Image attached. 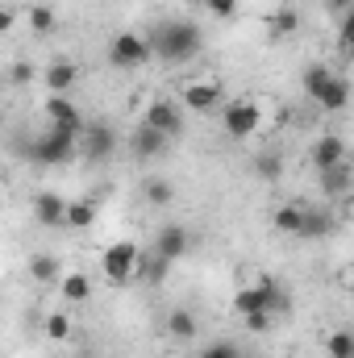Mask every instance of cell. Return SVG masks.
Listing matches in <instances>:
<instances>
[{
    "label": "cell",
    "instance_id": "obj_1",
    "mask_svg": "<svg viewBox=\"0 0 354 358\" xmlns=\"http://www.w3.org/2000/svg\"><path fill=\"white\" fill-rule=\"evenodd\" d=\"M146 42H150L155 59H163V63H187V59H196L204 50V29L196 21H187V17H171V21H159L146 34Z\"/></svg>",
    "mask_w": 354,
    "mask_h": 358
},
{
    "label": "cell",
    "instance_id": "obj_2",
    "mask_svg": "<svg viewBox=\"0 0 354 358\" xmlns=\"http://www.w3.org/2000/svg\"><path fill=\"white\" fill-rule=\"evenodd\" d=\"M17 155H25L29 163L38 167H63L80 155V134L76 129H63V125H50L46 134H38L34 142H21Z\"/></svg>",
    "mask_w": 354,
    "mask_h": 358
},
{
    "label": "cell",
    "instance_id": "obj_3",
    "mask_svg": "<svg viewBox=\"0 0 354 358\" xmlns=\"http://www.w3.org/2000/svg\"><path fill=\"white\" fill-rule=\"evenodd\" d=\"M138 263H142L138 242H113V246L104 250V259H100V271H104V279H108L113 287H121V283H129V279L138 275Z\"/></svg>",
    "mask_w": 354,
    "mask_h": 358
},
{
    "label": "cell",
    "instance_id": "obj_4",
    "mask_svg": "<svg viewBox=\"0 0 354 358\" xmlns=\"http://www.w3.org/2000/svg\"><path fill=\"white\" fill-rule=\"evenodd\" d=\"M108 63L117 67V71H138V67H146L150 63V42L142 38V34H117L113 42H108Z\"/></svg>",
    "mask_w": 354,
    "mask_h": 358
},
{
    "label": "cell",
    "instance_id": "obj_5",
    "mask_svg": "<svg viewBox=\"0 0 354 358\" xmlns=\"http://www.w3.org/2000/svg\"><path fill=\"white\" fill-rule=\"evenodd\" d=\"M221 125H225V134L229 138H250L259 125H263V108H259V100H229V104H221Z\"/></svg>",
    "mask_w": 354,
    "mask_h": 358
},
{
    "label": "cell",
    "instance_id": "obj_6",
    "mask_svg": "<svg viewBox=\"0 0 354 358\" xmlns=\"http://www.w3.org/2000/svg\"><path fill=\"white\" fill-rule=\"evenodd\" d=\"M80 155H84L88 163H108V159L117 155V129L104 125V121H88V125L80 129Z\"/></svg>",
    "mask_w": 354,
    "mask_h": 358
},
{
    "label": "cell",
    "instance_id": "obj_7",
    "mask_svg": "<svg viewBox=\"0 0 354 358\" xmlns=\"http://www.w3.org/2000/svg\"><path fill=\"white\" fill-rule=\"evenodd\" d=\"M142 125H150V129H159L163 138H171L176 142L179 134H183V108H179L176 100H150L146 104V121Z\"/></svg>",
    "mask_w": 354,
    "mask_h": 358
},
{
    "label": "cell",
    "instance_id": "obj_8",
    "mask_svg": "<svg viewBox=\"0 0 354 358\" xmlns=\"http://www.w3.org/2000/svg\"><path fill=\"white\" fill-rule=\"evenodd\" d=\"M187 250H192V234H187L183 225H163V229L155 234V255H159L163 263L187 259Z\"/></svg>",
    "mask_w": 354,
    "mask_h": 358
},
{
    "label": "cell",
    "instance_id": "obj_9",
    "mask_svg": "<svg viewBox=\"0 0 354 358\" xmlns=\"http://www.w3.org/2000/svg\"><path fill=\"white\" fill-rule=\"evenodd\" d=\"M171 150V138H163L159 129H150V125H138L134 129V138H129V155L138 159V163H150V159H163Z\"/></svg>",
    "mask_w": 354,
    "mask_h": 358
},
{
    "label": "cell",
    "instance_id": "obj_10",
    "mask_svg": "<svg viewBox=\"0 0 354 358\" xmlns=\"http://www.w3.org/2000/svg\"><path fill=\"white\" fill-rule=\"evenodd\" d=\"M271 292H275V275H259L255 287H242V292L234 296V308H238L242 317H250V313H271Z\"/></svg>",
    "mask_w": 354,
    "mask_h": 358
},
{
    "label": "cell",
    "instance_id": "obj_11",
    "mask_svg": "<svg viewBox=\"0 0 354 358\" xmlns=\"http://www.w3.org/2000/svg\"><path fill=\"white\" fill-rule=\"evenodd\" d=\"M309 159H313V167H317V171H325V167H338V163H346V138H338V134H321V138L313 142Z\"/></svg>",
    "mask_w": 354,
    "mask_h": 358
},
{
    "label": "cell",
    "instance_id": "obj_12",
    "mask_svg": "<svg viewBox=\"0 0 354 358\" xmlns=\"http://www.w3.org/2000/svg\"><path fill=\"white\" fill-rule=\"evenodd\" d=\"M63 213H67V200L59 192H38L34 196V221L42 229H59L63 225Z\"/></svg>",
    "mask_w": 354,
    "mask_h": 358
},
{
    "label": "cell",
    "instance_id": "obj_13",
    "mask_svg": "<svg viewBox=\"0 0 354 358\" xmlns=\"http://www.w3.org/2000/svg\"><path fill=\"white\" fill-rule=\"evenodd\" d=\"M46 117H50V125L76 129V134H80V129L88 125V121H84V113H80V108H76V104H71L67 96H50V100H46Z\"/></svg>",
    "mask_w": 354,
    "mask_h": 358
},
{
    "label": "cell",
    "instance_id": "obj_14",
    "mask_svg": "<svg viewBox=\"0 0 354 358\" xmlns=\"http://www.w3.org/2000/svg\"><path fill=\"white\" fill-rule=\"evenodd\" d=\"M317 104H321V113H342L346 104H351V84H346V76H330V84L317 92Z\"/></svg>",
    "mask_w": 354,
    "mask_h": 358
},
{
    "label": "cell",
    "instance_id": "obj_15",
    "mask_svg": "<svg viewBox=\"0 0 354 358\" xmlns=\"http://www.w3.org/2000/svg\"><path fill=\"white\" fill-rule=\"evenodd\" d=\"M183 108H192V113H213V108H221V88H217V84H187V88H183Z\"/></svg>",
    "mask_w": 354,
    "mask_h": 358
},
{
    "label": "cell",
    "instance_id": "obj_16",
    "mask_svg": "<svg viewBox=\"0 0 354 358\" xmlns=\"http://www.w3.org/2000/svg\"><path fill=\"white\" fill-rule=\"evenodd\" d=\"M76 80H80V67L67 63V59H59V63L46 67V88H50V96H67V92L76 88Z\"/></svg>",
    "mask_w": 354,
    "mask_h": 358
},
{
    "label": "cell",
    "instance_id": "obj_17",
    "mask_svg": "<svg viewBox=\"0 0 354 358\" xmlns=\"http://www.w3.org/2000/svg\"><path fill=\"white\" fill-rule=\"evenodd\" d=\"M59 292H63L67 304H88L92 300V279L84 275V271H71V275L59 279Z\"/></svg>",
    "mask_w": 354,
    "mask_h": 358
},
{
    "label": "cell",
    "instance_id": "obj_18",
    "mask_svg": "<svg viewBox=\"0 0 354 358\" xmlns=\"http://www.w3.org/2000/svg\"><path fill=\"white\" fill-rule=\"evenodd\" d=\"M167 334H171L176 342H192V338L200 334L196 313H187V308H171V313H167Z\"/></svg>",
    "mask_w": 354,
    "mask_h": 358
},
{
    "label": "cell",
    "instance_id": "obj_19",
    "mask_svg": "<svg viewBox=\"0 0 354 358\" xmlns=\"http://www.w3.org/2000/svg\"><path fill=\"white\" fill-rule=\"evenodd\" d=\"M330 229H334V221H330L325 208H304V213H300V234H296V238H325Z\"/></svg>",
    "mask_w": 354,
    "mask_h": 358
},
{
    "label": "cell",
    "instance_id": "obj_20",
    "mask_svg": "<svg viewBox=\"0 0 354 358\" xmlns=\"http://www.w3.org/2000/svg\"><path fill=\"white\" fill-rule=\"evenodd\" d=\"M29 279H38V283H59V279H63L59 255H34V259H29Z\"/></svg>",
    "mask_w": 354,
    "mask_h": 358
},
{
    "label": "cell",
    "instance_id": "obj_21",
    "mask_svg": "<svg viewBox=\"0 0 354 358\" xmlns=\"http://www.w3.org/2000/svg\"><path fill=\"white\" fill-rule=\"evenodd\" d=\"M250 171H255V179H263V183H275V179H283V159L275 150H259L250 159Z\"/></svg>",
    "mask_w": 354,
    "mask_h": 358
},
{
    "label": "cell",
    "instance_id": "obj_22",
    "mask_svg": "<svg viewBox=\"0 0 354 358\" xmlns=\"http://www.w3.org/2000/svg\"><path fill=\"white\" fill-rule=\"evenodd\" d=\"M321 192H325V196H346V192H351V163L325 167V171H321Z\"/></svg>",
    "mask_w": 354,
    "mask_h": 358
},
{
    "label": "cell",
    "instance_id": "obj_23",
    "mask_svg": "<svg viewBox=\"0 0 354 358\" xmlns=\"http://www.w3.org/2000/svg\"><path fill=\"white\" fill-rule=\"evenodd\" d=\"M92 221H96V204H92V200H67L63 225H71V229H88Z\"/></svg>",
    "mask_w": 354,
    "mask_h": 358
},
{
    "label": "cell",
    "instance_id": "obj_24",
    "mask_svg": "<svg viewBox=\"0 0 354 358\" xmlns=\"http://www.w3.org/2000/svg\"><path fill=\"white\" fill-rule=\"evenodd\" d=\"M300 213H304V204H279L275 208V229L279 234H300Z\"/></svg>",
    "mask_w": 354,
    "mask_h": 358
},
{
    "label": "cell",
    "instance_id": "obj_25",
    "mask_svg": "<svg viewBox=\"0 0 354 358\" xmlns=\"http://www.w3.org/2000/svg\"><path fill=\"white\" fill-rule=\"evenodd\" d=\"M330 76H334V71H330V67H321V63L304 67V76H300V84H304V96H309V100H317V92L330 84Z\"/></svg>",
    "mask_w": 354,
    "mask_h": 358
},
{
    "label": "cell",
    "instance_id": "obj_26",
    "mask_svg": "<svg viewBox=\"0 0 354 358\" xmlns=\"http://www.w3.org/2000/svg\"><path fill=\"white\" fill-rule=\"evenodd\" d=\"M25 17H29V29H34V34H55V25H59V17H55L50 4H34Z\"/></svg>",
    "mask_w": 354,
    "mask_h": 358
},
{
    "label": "cell",
    "instance_id": "obj_27",
    "mask_svg": "<svg viewBox=\"0 0 354 358\" xmlns=\"http://www.w3.org/2000/svg\"><path fill=\"white\" fill-rule=\"evenodd\" d=\"M146 200H150L155 208H167V204L176 200V187H171V179H146Z\"/></svg>",
    "mask_w": 354,
    "mask_h": 358
},
{
    "label": "cell",
    "instance_id": "obj_28",
    "mask_svg": "<svg viewBox=\"0 0 354 358\" xmlns=\"http://www.w3.org/2000/svg\"><path fill=\"white\" fill-rule=\"evenodd\" d=\"M296 29H300V13H296V8H279V13H271V34H275V38L296 34Z\"/></svg>",
    "mask_w": 354,
    "mask_h": 358
},
{
    "label": "cell",
    "instance_id": "obj_29",
    "mask_svg": "<svg viewBox=\"0 0 354 358\" xmlns=\"http://www.w3.org/2000/svg\"><path fill=\"white\" fill-rule=\"evenodd\" d=\"M325 350H330V358H354V338H351V329H338V334H330V338H325Z\"/></svg>",
    "mask_w": 354,
    "mask_h": 358
},
{
    "label": "cell",
    "instance_id": "obj_30",
    "mask_svg": "<svg viewBox=\"0 0 354 358\" xmlns=\"http://www.w3.org/2000/svg\"><path fill=\"white\" fill-rule=\"evenodd\" d=\"M46 338L50 342H67L71 338V317L67 313H50L46 317Z\"/></svg>",
    "mask_w": 354,
    "mask_h": 358
},
{
    "label": "cell",
    "instance_id": "obj_31",
    "mask_svg": "<svg viewBox=\"0 0 354 358\" xmlns=\"http://www.w3.org/2000/svg\"><path fill=\"white\" fill-rule=\"evenodd\" d=\"M196 358H242V350H238V342H213V346H204Z\"/></svg>",
    "mask_w": 354,
    "mask_h": 358
},
{
    "label": "cell",
    "instance_id": "obj_32",
    "mask_svg": "<svg viewBox=\"0 0 354 358\" xmlns=\"http://www.w3.org/2000/svg\"><path fill=\"white\" fill-rule=\"evenodd\" d=\"M34 76H38L34 63H13V67H8V84H17V88H21V84H34Z\"/></svg>",
    "mask_w": 354,
    "mask_h": 358
},
{
    "label": "cell",
    "instance_id": "obj_33",
    "mask_svg": "<svg viewBox=\"0 0 354 358\" xmlns=\"http://www.w3.org/2000/svg\"><path fill=\"white\" fill-rule=\"evenodd\" d=\"M167 271H171V263H163V259L155 255V259L142 267V275H146V283H163V279H167Z\"/></svg>",
    "mask_w": 354,
    "mask_h": 358
},
{
    "label": "cell",
    "instance_id": "obj_34",
    "mask_svg": "<svg viewBox=\"0 0 354 358\" xmlns=\"http://www.w3.org/2000/svg\"><path fill=\"white\" fill-rule=\"evenodd\" d=\"M242 321H246V329H250V334H267L275 317H271V313H250V317H242Z\"/></svg>",
    "mask_w": 354,
    "mask_h": 358
},
{
    "label": "cell",
    "instance_id": "obj_35",
    "mask_svg": "<svg viewBox=\"0 0 354 358\" xmlns=\"http://www.w3.org/2000/svg\"><path fill=\"white\" fill-rule=\"evenodd\" d=\"M204 8H208L213 17H234V13H238V0H204Z\"/></svg>",
    "mask_w": 354,
    "mask_h": 358
},
{
    "label": "cell",
    "instance_id": "obj_36",
    "mask_svg": "<svg viewBox=\"0 0 354 358\" xmlns=\"http://www.w3.org/2000/svg\"><path fill=\"white\" fill-rule=\"evenodd\" d=\"M13 21H17V13H13L8 4H0V34H8V29H13Z\"/></svg>",
    "mask_w": 354,
    "mask_h": 358
}]
</instances>
